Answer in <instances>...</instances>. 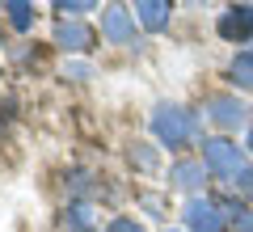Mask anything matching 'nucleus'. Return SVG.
Wrapping results in <instances>:
<instances>
[{"label":"nucleus","mask_w":253,"mask_h":232,"mask_svg":"<svg viewBox=\"0 0 253 232\" xmlns=\"http://www.w3.org/2000/svg\"><path fill=\"white\" fill-rule=\"evenodd\" d=\"M207 186V165L203 161H190V156H181V161L169 165V190H181V194H199V190Z\"/></svg>","instance_id":"8"},{"label":"nucleus","mask_w":253,"mask_h":232,"mask_svg":"<svg viewBox=\"0 0 253 232\" xmlns=\"http://www.w3.org/2000/svg\"><path fill=\"white\" fill-rule=\"evenodd\" d=\"M181 220H186L190 232H228V207L207 194H194L181 207Z\"/></svg>","instance_id":"3"},{"label":"nucleus","mask_w":253,"mask_h":232,"mask_svg":"<svg viewBox=\"0 0 253 232\" xmlns=\"http://www.w3.org/2000/svg\"><path fill=\"white\" fill-rule=\"evenodd\" d=\"M101 38L114 46H131L135 43V13L126 4H106L101 9Z\"/></svg>","instance_id":"6"},{"label":"nucleus","mask_w":253,"mask_h":232,"mask_svg":"<svg viewBox=\"0 0 253 232\" xmlns=\"http://www.w3.org/2000/svg\"><path fill=\"white\" fill-rule=\"evenodd\" d=\"M165 232H169V228H165Z\"/></svg>","instance_id":"19"},{"label":"nucleus","mask_w":253,"mask_h":232,"mask_svg":"<svg viewBox=\"0 0 253 232\" xmlns=\"http://www.w3.org/2000/svg\"><path fill=\"white\" fill-rule=\"evenodd\" d=\"M203 118L211 127H219V131H236V127H245L249 110H245V101L236 93H207L203 97Z\"/></svg>","instance_id":"4"},{"label":"nucleus","mask_w":253,"mask_h":232,"mask_svg":"<svg viewBox=\"0 0 253 232\" xmlns=\"http://www.w3.org/2000/svg\"><path fill=\"white\" fill-rule=\"evenodd\" d=\"M215 34L224 38V43H249L253 38V0H236V4H228L224 13L215 17Z\"/></svg>","instance_id":"5"},{"label":"nucleus","mask_w":253,"mask_h":232,"mask_svg":"<svg viewBox=\"0 0 253 232\" xmlns=\"http://www.w3.org/2000/svg\"><path fill=\"white\" fill-rule=\"evenodd\" d=\"M106 232H144V224H135V215H114L106 224Z\"/></svg>","instance_id":"17"},{"label":"nucleus","mask_w":253,"mask_h":232,"mask_svg":"<svg viewBox=\"0 0 253 232\" xmlns=\"http://www.w3.org/2000/svg\"><path fill=\"white\" fill-rule=\"evenodd\" d=\"M148 127H152L156 143L169 152H186L190 143H199V114L181 101H156L148 114Z\"/></svg>","instance_id":"1"},{"label":"nucleus","mask_w":253,"mask_h":232,"mask_svg":"<svg viewBox=\"0 0 253 232\" xmlns=\"http://www.w3.org/2000/svg\"><path fill=\"white\" fill-rule=\"evenodd\" d=\"M126 161H131V169H139V173H156L161 152H156L148 139H131V143H126Z\"/></svg>","instance_id":"12"},{"label":"nucleus","mask_w":253,"mask_h":232,"mask_svg":"<svg viewBox=\"0 0 253 232\" xmlns=\"http://www.w3.org/2000/svg\"><path fill=\"white\" fill-rule=\"evenodd\" d=\"M0 13H4V26H9L13 34H30L34 21H38L34 0H0Z\"/></svg>","instance_id":"10"},{"label":"nucleus","mask_w":253,"mask_h":232,"mask_svg":"<svg viewBox=\"0 0 253 232\" xmlns=\"http://www.w3.org/2000/svg\"><path fill=\"white\" fill-rule=\"evenodd\" d=\"M55 46H63V51H89L93 43H97V34H93V26L89 21H81V17H59L55 21Z\"/></svg>","instance_id":"7"},{"label":"nucleus","mask_w":253,"mask_h":232,"mask_svg":"<svg viewBox=\"0 0 253 232\" xmlns=\"http://www.w3.org/2000/svg\"><path fill=\"white\" fill-rule=\"evenodd\" d=\"M93 228H97L93 203H81V198H72V203L59 211V232H93Z\"/></svg>","instance_id":"11"},{"label":"nucleus","mask_w":253,"mask_h":232,"mask_svg":"<svg viewBox=\"0 0 253 232\" xmlns=\"http://www.w3.org/2000/svg\"><path fill=\"white\" fill-rule=\"evenodd\" d=\"M59 13H68V17H76V13H93L97 9V0H51Z\"/></svg>","instance_id":"15"},{"label":"nucleus","mask_w":253,"mask_h":232,"mask_svg":"<svg viewBox=\"0 0 253 232\" xmlns=\"http://www.w3.org/2000/svg\"><path fill=\"white\" fill-rule=\"evenodd\" d=\"M131 9H135V21L148 34H165L173 21V0H131Z\"/></svg>","instance_id":"9"},{"label":"nucleus","mask_w":253,"mask_h":232,"mask_svg":"<svg viewBox=\"0 0 253 232\" xmlns=\"http://www.w3.org/2000/svg\"><path fill=\"white\" fill-rule=\"evenodd\" d=\"M228 186H232L236 194H245V198H253V165H245V169L236 173V178L228 182Z\"/></svg>","instance_id":"16"},{"label":"nucleus","mask_w":253,"mask_h":232,"mask_svg":"<svg viewBox=\"0 0 253 232\" xmlns=\"http://www.w3.org/2000/svg\"><path fill=\"white\" fill-rule=\"evenodd\" d=\"M228 232H253V207H228Z\"/></svg>","instance_id":"14"},{"label":"nucleus","mask_w":253,"mask_h":232,"mask_svg":"<svg viewBox=\"0 0 253 232\" xmlns=\"http://www.w3.org/2000/svg\"><path fill=\"white\" fill-rule=\"evenodd\" d=\"M228 81H232V89H253V46H245V51L232 55V63H228Z\"/></svg>","instance_id":"13"},{"label":"nucleus","mask_w":253,"mask_h":232,"mask_svg":"<svg viewBox=\"0 0 253 232\" xmlns=\"http://www.w3.org/2000/svg\"><path fill=\"white\" fill-rule=\"evenodd\" d=\"M245 148H249V152H253V127H249V135H245Z\"/></svg>","instance_id":"18"},{"label":"nucleus","mask_w":253,"mask_h":232,"mask_svg":"<svg viewBox=\"0 0 253 232\" xmlns=\"http://www.w3.org/2000/svg\"><path fill=\"white\" fill-rule=\"evenodd\" d=\"M199 148H203L199 161L207 165V173H215V178H236V173L245 169V148H236V139H228V135L203 139Z\"/></svg>","instance_id":"2"}]
</instances>
